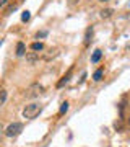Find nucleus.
I'll use <instances>...</instances> for the list:
<instances>
[{
  "label": "nucleus",
  "mask_w": 130,
  "mask_h": 147,
  "mask_svg": "<svg viewBox=\"0 0 130 147\" xmlns=\"http://www.w3.org/2000/svg\"><path fill=\"white\" fill-rule=\"evenodd\" d=\"M42 106L39 103H29V105L25 106V110H23V116H25L26 119H34L39 113H41Z\"/></svg>",
  "instance_id": "nucleus-1"
},
{
  "label": "nucleus",
  "mask_w": 130,
  "mask_h": 147,
  "mask_svg": "<svg viewBox=\"0 0 130 147\" xmlns=\"http://www.w3.org/2000/svg\"><path fill=\"white\" fill-rule=\"evenodd\" d=\"M21 131H23V124L21 123H11L10 126H7L5 136L7 137H16L18 134H21Z\"/></svg>",
  "instance_id": "nucleus-2"
},
{
  "label": "nucleus",
  "mask_w": 130,
  "mask_h": 147,
  "mask_svg": "<svg viewBox=\"0 0 130 147\" xmlns=\"http://www.w3.org/2000/svg\"><path fill=\"white\" fill-rule=\"evenodd\" d=\"M44 92V87L39 84H34L31 85L29 88H28V92H26V96H29V98H33V96H39V95Z\"/></svg>",
  "instance_id": "nucleus-3"
},
{
  "label": "nucleus",
  "mask_w": 130,
  "mask_h": 147,
  "mask_svg": "<svg viewBox=\"0 0 130 147\" xmlns=\"http://www.w3.org/2000/svg\"><path fill=\"white\" fill-rule=\"evenodd\" d=\"M39 59V53H36V51H33V53H26V61L29 64H34Z\"/></svg>",
  "instance_id": "nucleus-4"
},
{
  "label": "nucleus",
  "mask_w": 130,
  "mask_h": 147,
  "mask_svg": "<svg viewBox=\"0 0 130 147\" xmlns=\"http://www.w3.org/2000/svg\"><path fill=\"white\" fill-rule=\"evenodd\" d=\"M26 54V46H25V42H18V44H16V56H18V57H21V56H25Z\"/></svg>",
  "instance_id": "nucleus-5"
},
{
  "label": "nucleus",
  "mask_w": 130,
  "mask_h": 147,
  "mask_svg": "<svg viewBox=\"0 0 130 147\" xmlns=\"http://www.w3.org/2000/svg\"><path fill=\"white\" fill-rule=\"evenodd\" d=\"M101 57H103V51H101V49H96V51L91 54V62H93V64L99 62V61H101Z\"/></svg>",
  "instance_id": "nucleus-6"
},
{
  "label": "nucleus",
  "mask_w": 130,
  "mask_h": 147,
  "mask_svg": "<svg viewBox=\"0 0 130 147\" xmlns=\"http://www.w3.org/2000/svg\"><path fill=\"white\" fill-rule=\"evenodd\" d=\"M72 70H73V69H70V70H68V72L65 74V75H63L62 79L59 80V84H57V87H59V88H60V87H63V85L67 84L68 80H70V75H72Z\"/></svg>",
  "instance_id": "nucleus-7"
},
{
  "label": "nucleus",
  "mask_w": 130,
  "mask_h": 147,
  "mask_svg": "<svg viewBox=\"0 0 130 147\" xmlns=\"http://www.w3.org/2000/svg\"><path fill=\"white\" fill-rule=\"evenodd\" d=\"M112 13H114V10H112V8H104V10L99 11V16L106 20V18H111V16H112Z\"/></svg>",
  "instance_id": "nucleus-8"
},
{
  "label": "nucleus",
  "mask_w": 130,
  "mask_h": 147,
  "mask_svg": "<svg viewBox=\"0 0 130 147\" xmlns=\"http://www.w3.org/2000/svg\"><path fill=\"white\" fill-rule=\"evenodd\" d=\"M103 74H104V69H98V70L93 74V80L94 82H99V80L103 79Z\"/></svg>",
  "instance_id": "nucleus-9"
},
{
  "label": "nucleus",
  "mask_w": 130,
  "mask_h": 147,
  "mask_svg": "<svg viewBox=\"0 0 130 147\" xmlns=\"http://www.w3.org/2000/svg\"><path fill=\"white\" fill-rule=\"evenodd\" d=\"M68 111V101H63L62 105H60V110H59V115L62 116V115H65Z\"/></svg>",
  "instance_id": "nucleus-10"
},
{
  "label": "nucleus",
  "mask_w": 130,
  "mask_h": 147,
  "mask_svg": "<svg viewBox=\"0 0 130 147\" xmlns=\"http://www.w3.org/2000/svg\"><path fill=\"white\" fill-rule=\"evenodd\" d=\"M31 49L33 51H42V49H44V44H42V42H33L31 44Z\"/></svg>",
  "instance_id": "nucleus-11"
},
{
  "label": "nucleus",
  "mask_w": 130,
  "mask_h": 147,
  "mask_svg": "<svg viewBox=\"0 0 130 147\" xmlns=\"http://www.w3.org/2000/svg\"><path fill=\"white\" fill-rule=\"evenodd\" d=\"M55 56H57V49H51V51H49V54H46V56H44V59H46V61H51V59L55 57Z\"/></svg>",
  "instance_id": "nucleus-12"
},
{
  "label": "nucleus",
  "mask_w": 130,
  "mask_h": 147,
  "mask_svg": "<svg viewBox=\"0 0 130 147\" xmlns=\"http://www.w3.org/2000/svg\"><path fill=\"white\" fill-rule=\"evenodd\" d=\"M7 101V90L2 88V92H0V105H5Z\"/></svg>",
  "instance_id": "nucleus-13"
},
{
  "label": "nucleus",
  "mask_w": 130,
  "mask_h": 147,
  "mask_svg": "<svg viewBox=\"0 0 130 147\" xmlns=\"http://www.w3.org/2000/svg\"><path fill=\"white\" fill-rule=\"evenodd\" d=\"M29 18H31V13H29L28 10H25L23 11V15H21V21H25L26 23V21H29Z\"/></svg>",
  "instance_id": "nucleus-14"
},
{
  "label": "nucleus",
  "mask_w": 130,
  "mask_h": 147,
  "mask_svg": "<svg viewBox=\"0 0 130 147\" xmlns=\"http://www.w3.org/2000/svg\"><path fill=\"white\" fill-rule=\"evenodd\" d=\"M89 34H91V28H89L88 31H86V39H85V46H88V44H89Z\"/></svg>",
  "instance_id": "nucleus-15"
},
{
  "label": "nucleus",
  "mask_w": 130,
  "mask_h": 147,
  "mask_svg": "<svg viewBox=\"0 0 130 147\" xmlns=\"http://www.w3.org/2000/svg\"><path fill=\"white\" fill-rule=\"evenodd\" d=\"M46 36H47V31H39V33L36 34L37 39H39V38H46Z\"/></svg>",
  "instance_id": "nucleus-16"
},
{
  "label": "nucleus",
  "mask_w": 130,
  "mask_h": 147,
  "mask_svg": "<svg viewBox=\"0 0 130 147\" xmlns=\"http://www.w3.org/2000/svg\"><path fill=\"white\" fill-rule=\"evenodd\" d=\"M114 126H115V129H119V131H120V129H122V123H120V121H115Z\"/></svg>",
  "instance_id": "nucleus-17"
},
{
  "label": "nucleus",
  "mask_w": 130,
  "mask_h": 147,
  "mask_svg": "<svg viewBox=\"0 0 130 147\" xmlns=\"http://www.w3.org/2000/svg\"><path fill=\"white\" fill-rule=\"evenodd\" d=\"M78 2H80V0H68V5H70V7H73V5H77Z\"/></svg>",
  "instance_id": "nucleus-18"
},
{
  "label": "nucleus",
  "mask_w": 130,
  "mask_h": 147,
  "mask_svg": "<svg viewBox=\"0 0 130 147\" xmlns=\"http://www.w3.org/2000/svg\"><path fill=\"white\" fill-rule=\"evenodd\" d=\"M8 2H10V0H0V7H5Z\"/></svg>",
  "instance_id": "nucleus-19"
},
{
  "label": "nucleus",
  "mask_w": 130,
  "mask_h": 147,
  "mask_svg": "<svg viewBox=\"0 0 130 147\" xmlns=\"http://www.w3.org/2000/svg\"><path fill=\"white\" fill-rule=\"evenodd\" d=\"M127 124H129V127H130V116H129V119H127Z\"/></svg>",
  "instance_id": "nucleus-20"
},
{
  "label": "nucleus",
  "mask_w": 130,
  "mask_h": 147,
  "mask_svg": "<svg viewBox=\"0 0 130 147\" xmlns=\"http://www.w3.org/2000/svg\"><path fill=\"white\" fill-rule=\"evenodd\" d=\"M99 2H109V0H99Z\"/></svg>",
  "instance_id": "nucleus-21"
}]
</instances>
